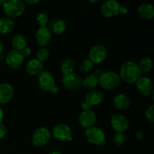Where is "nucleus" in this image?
Instances as JSON below:
<instances>
[{
	"instance_id": "1",
	"label": "nucleus",
	"mask_w": 154,
	"mask_h": 154,
	"mask_svg": "<svg viewBox=\"0 0 154 154\" xmlns=\"http://www.w3.org/2000/svg\"><path fill=\"white\" fill-rule=\"evenodd\" d=\"M120 78L129 84L135 83L141 77L138 64L134 61H126L122 64L120 69Z\"/></svg>"
},
{
	"instance_id": "2",
	"label": "nucleus",
	"mask_w": 154,
	"mask_h": 154,
	"mask_svg": "<svg viewBox=\"0 0 154 154\" xmlns=\"http://www.w3.org/2000/svg\"><path fill=\"white\" fill-rule=\"evenodd\" d=\"M3 11L8 17H17L25 11L26 5L24 2L21 0H8L5 1L2 5Z\"/></svg>"
},
{
	"instance_id": "3",
	"label": "nucleus",
	"mask_w": 154,
	"mask_h": 154,
	"mask_svg": "<svg viewBox=\"0 0 154 154\" xmlns=\"http://www.w3.org/2000/svg\"><path fill=\"white\" fill-rule=\"evenodd\" d=\"M120 78L118 73L114 71H108L102 73L99 78V84L105 90H112L120 85Z\"/></svg>"
},
{
	"instance_id": "4",
	"label": "nucleus",
	"mask_w": 154,
	"mask_h": 154,
	"mask_svg": "<svg viewBox=\"0 0 154 154\" xmlns=\"http://www.w3.org/2000/svg\"><path fill=\"white\" fill-rule=\"evenodd\" d=\"M104 99V95L100 90H90L86 95L85 100L81 103V108L84 111L90 110L92 106H96L102 102Z\"/></svg>"
},
{
	"instance_id": "5",
	"label": "nucleus",
	"mask_w": 154,
	"mask_h": 154,
	"mask_svg": "<svg viewBox=\"0 0 154 154\" xmlns=\"http://www.w3.org/2000/svg\"><path fill=\"white\" fill-rule=\"evenodd\" d=\"M51 132L45 127L38 128L32 137V143L37 147H42L46 145L51 139Z\"/></svg>"
},
{
	"instance_id": "6",
	"label": "nucleus",
	"mask_w": 154,
	"mask_h": 154,
	"mask_svg": "<svg viewBox=\"0 0 154 154\" xmlns=\"http://www.w3.org/2000/svg\"><path fill=\"white\" fill-rule=\"evenodd\" d=\"M84 135L86 139L94 145H101L105 139V135L103 131L96 126H92L86 129Z\"/></svg>"
},
{
	"instance_id": "7",
	"label": "nucleus",
	"mask_w": 154,
	"mask_h": 154,
	"mask_svg": "<svg viewBox=\"0 0 154 154\" xmlns=\"http://www.w3.org/2000/svg\"><path fill=\"white\" fill-rule=\"evenodd\" d=\"M107 57V49L103 45L97 44L90 48L89 51V60L93 64L102 63Z\"/></svg>"
},
{
	"instance_id": "8",
	"label": "nucleus",
	"mask_w": 154,
	"mask_h": 154,
	"mask_svg": "<svg viewBox=\"0 0 154 154\" xmlns=\"http://www.w3.org/2000/svg\"><path fill=\"white\" fill-rule=\"evenodd\" d=\"M52 135L60 141H70L72 139V130L65 123H59L54 126L52 129Z\"/></svg>"
},
{
	"instance_id": "9",
	"label": "nucleus",
	"mask_w": 154,
	"mask_h": 154,
	"mask_svg": "<svg viewBox=\"0 0 154 154\" xmlns=\"http://www.w3.org/2000/svg\"><path fill=\"white\" fill-rule=\"evenodd\" d=\"M38 84L45 91H51L55 86V80L52 74L48 71H42L38 77Z\"/></svg>"
},
{
	"instance_id": "10",
	"label": "nucleus",
	"mask_w": 154,
	"mask_h": 154,
	"mask_svg": "<svg viewBox=\"0 0 154 154\" xmlns=\"http://www.w3.org/2000/svg\"><path fill=\"white\" fill-rule=\"evenodd\" d=\"M120 4L116 0H108L102 4L101 12L106 17H114L119 14Z\"/></svg>"
},
{
	"instance_id": "11",
	"label": "nucleus",
	"mask_w": 154,
	"mask_h": 154,
	"mask_svg": "<svg viewBox=\"0 0 154 154\" xmlns=\"http://www.w3.org/2000/svg\"><path fill=\"white\" fill-rule=\"evenodd\" d=\"M24 62V57L20 51L11 50L5 57V63L11 69H17L22 66Z\"/></svg>"
},
{
	"instance_id": "12",
	"label": "nucleus",
	"mask_w": 154,
	"mask_h": 154,
	"mask_svg": "<svg viewBox=\"0 0 154 154\" xmlns=\"http://www.w3.org/2000/svg\"><path fill=\"white\" fill-rule=\"evenodd\" d=\"M111 123L116 132H121V133L126 132L129 126L128 119L121 114H114L111 119Z\"/></svg>"
},
{
	"instance_id": "13",
	"label": "nucleus",
	"mask_w": 154,
	"mask_h": 154,
	"mask_svg": "<svg viewBox=\"0 0 154 154\" xmlns=\"http://www.w3.org/2000/svg\"><path fill=\"white\" fill-rule=\"evenodd\" d=\"M62 82L66 89L74 90H77L81 87L82 79L78 74L72 72V73L63 75L62 78Z\"/></svg>"
},
{
	"instance_id": "14",
	"label": "nucleus",
	"mask_w": 154,
	"mask_h": 154,
	"mask_svg": "<svg viewBox=\"0 0 154 154\" xmlns=\"http://www.w3.org/2000/svg\"><path fill=\"white\" fill-rule=\"evenodd\" d=\"M135 83L137 90L141 96H148L153 93V82L148 77H141Z\"/></svg>"
},
{
	"instance_id": "15",
	"label": "nucleus",
	"mask_w": 154,
	"mask_h": 154,
	"mask_svg": "<svg viewBox=\"0 0 154 154\" xmlns=\"http://www.w3.org/2000/svg\"><path fill=\"white\" fill-rule=\"evenodd\" d=\"M78 121L82 127L88 129L94 126L96 122V115L92 110L84 111L80 114Z\"/></svg>"
},
{
	"instance_id": "16",
	"label": "nucleus",
	"mask_w": 154,
	"mask_h": 154,
	"mask_svg": "<svg viewBox=\"0 0 154 154\" xmlns=\"http://www.w3.org/2000/svg\"><path fill=\"white\" fill-rule=\"evenodd\" d=\"M52 39V34L47 26L39 27L35 32V41L40 46L49 45Z\"/></svg>"
},
{
	"instance_id": "17",
	"label": "nucleus",
	"mask_w": 154,
	"mask_h": 154,
	"mask_svg": "<svg viewBox=\"0 0 154 154\" xmlns=\"http://www.w3.org/2000/svg\"><path fill=\"white\" fill-rule=\"evenodd\" d=\"M14 88L9 83L0 84V104H6L10 102L14 96Z\"/></svg>"
},
{
	"instance_id": "18",
	"label": "nucleus",
	"mask_w": 154,
	"mask_h": 154,
	"mask_svg": "<svg viewBox=\"0 0 154 154\" xmlns=\"http://www.w3.org/2000/svg\"><path fill=\"white\" fill-rule=\"evenodd\" d=\"M49 30L51 32L60 35L64 32L66 29V23L64 20L60 17H55L48 21Z\"/></svg>"
},
{
	"instance_id": "19",
	"label": "nucleus",
	"mask_w": 154,
	"mask_h": 154,
	"mask_svg": "<svg viewBox=\"0 0 154 154\" xmlns=\"http://www.w3.org/2000/svg\"><path fill=\"white\" fill-rule=\"evenodd\" d=\"M26 70L27 73L33 76L38 75L43 71V63L36 58L32 59L27 63Z\"/></svg>"
},
{
	"instance_id": "20",
	"label": "nucleus",
	"mask_w": 154,
	"mask_h": 154,
	"mask_svg": "<svg viewBox=\"0 0 154 154\" xmlns=\"http://www.w3.org/2000/svg\"><path fill=\"white\" fill-rule=\"evenodd\" d=\"M138 13L143 19H153L154 17V6L150 3H142L138 7Z\"/></svg>"
},
{
	"instance_id": "21",
	"label": "nucleus",
	"mask_w": 154,
	"mask_h": 154,
	"mask_svg": "<svg viewBox=\"0 0 154 154\" xmlns=\"http://www.w3.org/2000/svg\"><path fill=\"white\" fill-rule=\"evenodd\" d=\"M114 105L119 111H126L130 106V100L126 94H117L114 99Z\"/></svg>"
},
{
	"instance_id": "22",
	"label": "nucleus",
	"mask_w": 154,
	"mask_h": 154,
	"mask_svg": "<svg viewBox=\"0 0 154 154\" xmlns=\"http://www.w3.org/2000/svg\"><path fill=\"white\" fill-rule=\"evenodd\" d=\"M14 22L11 18L8 17H0V34H8L13 31Z\"/></svg>"
},
{
	"instance_id": "23",
	"label": "nucleus",
	"mask_w": 154,
	"mask_h": 154,
	"mask_svg": "<svg viewBox=\"0 0 154 154\" xmlns=\"http://www.w3.org/2000/svg\"><path fill=\"white\" fill-rule=\"evenodd\" d=\"M11 45L14 48L13 50L20 51L26 47V39L21 34L15 35L11 40Z\"/></svg>"
},
{
	"instance_id": "24",
	"label": "nucleus",
	"mask_w": 154,
	"mask_h": 154,
	"mask_svg": "<svg viewBox=\"0 0 154 154\" xmlns=\"http://www.w3.org/2000/svg\"><path fill=\"white\" fill-rule=\"evenodd\" d=\"M98 84H99V78H97L94 74H88L87 76L84 77L81 83V85L90 90L94 89Z\"/></svg>"
},
{
	"instance_id": "25",
	"label": "nucleus",
	"mask_w": 154,
	"mask_h": 154,
	"mask_svg": "<svg viewBox=\"0 0 154 154\" xmlns=\"http://www.w3.org/2000/svg\"><path fill=\"white\" fill-rule=\"evenodd\" d=\"M141 74H147L151 71L153 68V61L152 59L149 57H144L140 60L138 64Z\"/></svg>"
},
{
	"instance_id": "26",
	"label": "nucleus",
	"mask_w": 154,
	"mask_h": 154,
	"mask_svg": "<svg viewBox=\"0 0 154 154\" xmlns=\"http://www.w3.org/2000/svg\"><path fill=\"white\" fill-rule=\"evenodd\" d=\"M75 65V62L71 59H66L61 65V72L63 75L74 72Z\"/></svg>"
},
{
	"instance_id": "27",
	"label": "nucleus",
	"mask_w": 154,
	"mask_h": 154,
	"mask_svg": "<svg viewBox=\"0 0 154 154\" xmlns=\"http://www.w3.org/2000/svg\"><path fill=\"white\" fill-rule=\"evenodd\" d=\"M48 15L46 12L41 11L36 15V22L40 27H45L48 23Z\"/></svg>"
},
{
	"instance_id": "28",
	"label": "nucleus",
	"mask_w": 154,
	"mask_h": 154,
	"mask_svg": "<svg viewBox=\"0 0 154 154\" xmlns=\"http://www.w3.org/2000/svg\"><path fill=\"white\" fill-rule=\"evenodd\" d=\"M93 66H94V64L93 62L87 59V60H84V61L81 62L80 64V69L81 72H84V73H88L93 70Z\"/></svg>"
},
{
	"instance_id": "29",
	"label": "nucleus",
	"mask_w": 154,
	"mask_h": 154,
	"mask_svg": "<svg viewBox=\"0 0 154 154\" xmlns=\"http://www.w3.org/2000/svg\"><path fill=\"white\" fill-rule=\"evenodd\" d=\"M50 56V53L48 49L45 48H40L38 51H37V54H36V57H37V60H38L39 61L41 62H45L48 59Z\"/></svg>"
},
{
	"instance_id": "30",
	"label": "nucleus",
	"mask_w": 154,
	"mask_h": 154,
	"mask_svg": "<svg viewBox=\"0 0 154 154\" xmlns=\"http://www.w3.org/2000/svg\"><path fill=\"white\" fill-rule=\"evenodd\" d=\"M113 141L117 146H122L125 142V135L121 132H116L113 137Z\"/></svg>"
},
{
	"instance_id": "31",
	"label": "nucleus",
	"mask_w": 154,
	"mask_h": 154,
	"mask_svg": "<svg viewBox=\"0 0 154 154\" xmlns=\"http://www.w3.org/2000/svg\"><path fill=\"white\" fill-rule=\"evenodd\" d=\"M145 117L150 122L154 121V105H150L145 111Z\"/></svg>"
},
{
	"instance_id": "32",
	"label": "nucleus",
	"mask_w": 154,
	"mask_h": 154,
	"mask_svg": "<svg viewBox=\"0 0 154 154\" xmlns=\"http://www.w3.org/2000/svg\"><path fill=\"white\" fill-rule=\"evenodd\" d=\"M20 52V54H22V56L24 57V59H25L26 57H29L30 54H31L32 53V51L29 47H25V48H24L23 50H21Z\"/></svg>"
},
{
	"instance_id": "33",
	"label": "nucleus",
	"mask_w": 154,
	"mask_h": 154,
	"mask_svg": "<svg viewBox=\"0 0 154 154\" xmlns=\"http://www.w3.org/2000/svg\"><path fill=\"white\" fill-rule=\"evenodd\" d=\"M7 134V128L5 125L2 123H0V139L3 138Z\"/></svg>"
},
{
	"instance_id": "34",
	"label": "nucleus",
	"mask_w": 154,
	"mask_h": 154,
	"mask_svg": "<svg viewBox=\"0 0 154 154\" xmlns=\"http://www.w3.org/2000/svg\"><path fill=\"white\" fill-rule=\"evenodd\" d=\"M127 13H128V9L126 8V7H124V6H120V10H119V14L125 15V14H126Z\"/></svg>"
},
{
	"instance_id": "35",
	"label": "nucleus",
	"mask_w": 154,
	"mask_h": 154,
	"mask_svg": "<svg viewBox=\"0 0 154 154\" xmlns=\"http://www.w3.org/2000/svg\"><path fill=\"white\" fill-rule=\"evenodd\" d=\"M25 2H26L27 4L29 5H35L40 2V1H39V0H26Z\"/></svg>"
},
{
	"instance_id": "36",
	"label": "nucleus",
	"mask_w": 154,
	"mask_h": 154,
	"mask_svg": "<svg viewBox=\"0 0 154 154\" xmlns=\"http://www.w3.org/2000/svg\"><path fill=\"white\" fill-rule=\"evenodd\" d=\"M102 73H103V72H102V70H100V69H98V70L96 71V73H95L94 75H96V76L97 77V78H99V77H100L101 75H102Z\"/></svg>"
},
{
	"instance_id": "37",
	"label": "nucleus",
	"mask_w": 154,
	"mask_h": 154,
	"mask_svg": "<svg viewBox=\"0 0 154 154\" xmlns=\"http://www.w3.org/2000/svg\"><path fill=\"white\" fill-rule=\"evenodd\" d=\"M136 137L138 138V139H141V138H142L143 137H144V133H143V132L140 131V132H137Z\"/></svg>"
},
{
	"instance_id": "38",
	"label": "nucleus",
	"mask_w": 154,
	"mask_h": 154,
	"mask_svg": "<svg viewBox=\"0 0 154 154\" xmlns=\"http://www.w3.org/2000/svg\"><path fill=\"white\" fill-rule=\"evenodd\" d=\"M3 116H4V113H3V110L2 107L0 106V123H2L3 119Z\"/></svg>"
},
{
	"instance_id": "39",
	"label": "nucleus",
	"mask_w": 154,
	"mask_h": 154,
	"mask_svg": "<svg viewBox=\"0 0 154 154\" xmlns=\"http://www.w3.org/2000/svg\"><path fill=\"white\" fill-rule=\"evenodd\" d=\"M58 90H59V89H58V87H57V86H54V87H53L52 89H51V92L52 93H57V92H58Z\"/></svg>"
},
{
	"instance_id": "40",
	"label": "nucleus",
	"mask_w": 154,
	"mask_h": 154,
	"mask_svg": "<svg viewBox=\"0 0 154 154\" xmlns=\"http://www.w3.org/2000/svg\"><path fill=\"white\" fill-rule=\"evenodd\" d=\"M3 48H4V46H3L2 42V41L0 40V54H1L2 52Z\"/></svg>"
},
{
	"instance_id": "41",
	"label": "nucleus",
	"mask_w": 154,
	"mask_h": 154,
	"mask_svg": "<svg viewBox=\"0 0 154 154\" xmlns=\"http://www.w3.org/2000/svg\"><path fill=\"white\" fill-rule=\"evenodd\" d=\"M49 154H63L61 152H59V151H54V152H51Z\"/></svg>"
},
{
	"instance_id": "42",
	"label": "nucleus",
	"mask_w": 154,
	"mask_h": 154,
	"mask_svg": "<svg viewBox=\"0 0 154 154\" xmlns=\"http://www.w3.org/2000/svg\"><path fill=\"white\" fill-rule=\"evenodd\" d=\"M5 1H6V0H0V5L2 6L3 5H4V3L5 2Z\"/></svg>"
},
{
	"instance_id": "43",
	"label": "nucleus",
	"mask_w": 154,
	"mask_h": 154,
	"mask_svg": "<svg viewBox=\"0 0 154 154\" xmlns=\"http://www.w3.org/2000/svg\"><path fill=\"white\" fill-rule=\"evenodd\" d=\"M91 2H97L98 1H91Z\"/></svg>"
}]
</instances>
